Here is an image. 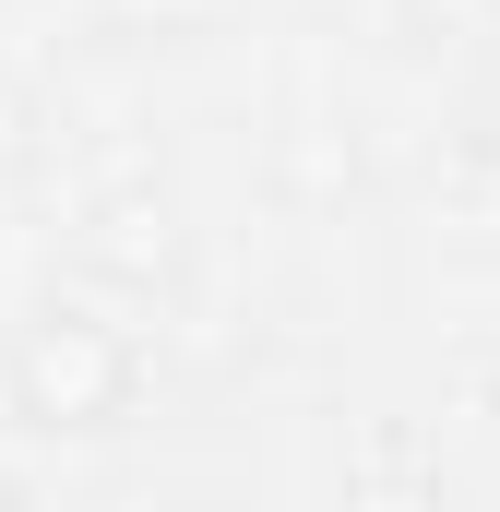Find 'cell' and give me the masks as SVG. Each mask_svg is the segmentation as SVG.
I'll return each instance as SVG.
<instances>
[{"mask_svg": "<svg viewBox=\"0 0 500 512\" xmlns=\"http://www.w3.org/2000/svg\"><path fill=\"white\" fill-rule=\"evenodd\" d=\"M0 393H12L24 429H48V441H96V429H120L131 405H143V334L108 322L96 298H48V310L12 322Z\"/></svg>", "mask_w": 500, "mask_h": 512, "instance_id": "6da1fadb", "label": "cell"}, {"mask_svg": "<svg viewBox=\"0 0 500 512\" xmlns=\"http://www.w3.org/2000/svg\"><path fill=\"white\" fill-rule=\"evenodd\" d=\"M179 251H191V239H179V215H167L155 191H120V203L84 215V274H96V286H131V298H143V286L179 274Z\"/></svg>", "mask_w": 500, "mask_h": 512, "instance_id": "7a4b0ae2", "label": "cell"}, {"mask_svg": "<svg viewBox=\"0 0 500 512\" xmlns=\"http://www.w3.org/2000/svg\"><path fill=\"white\" fill-rule=\"evenodd\" d=\"M393 12H405L417 48H465V36H489V24H500V0H393Z\"/></svg>", "mask_w": 500, "mask_h": 512, "instance_id": "3957f363", "label": "cell"}, {"mask_svg": "<svg viewBox=\"0 0 500 512\" xmlns=\"http://www.w3.org/2000/svg\"><path fill=\"white\" fill-rule=\"evenodd\" d=\"M12 155H24V108L0 96V167H12Z\"/></svg>", "mask_w": 500, "mask_h": 512, "instance_id": "277c9868", "label": "cell"}, {"mask_svg": "<svg viewBox=\"0 0 500 512\" xmlns=\"http://www.w3.org/2000/svg\"><path fill=\"white\" fill-rule=\"evenodd\" d=\"M0 512H12V489H0Z\"/></svg>", "mask_w": 500, "mask_h": 512, "instance_id": "5b68a950", "label": "cell"}]
</instances>
